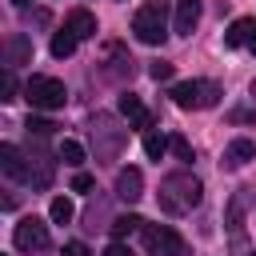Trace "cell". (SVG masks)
<instances>
[{
	"mask_svg": "<svg viewBox=\"0 0 256 256\" xmlns=\"http://www.w3.org/2000/svg\"><path fill=\"white\" fill-rule=\"evenodd\" d=\"M204 196V184L192 172H172L160 180V208L164 212H192Z\"/></svg>",
	"mask_w": 256,
	"mask_h": 256,
	"instance_id": "obj_1",
	"label": "cell"
},
{
	"mask_svg": "<svg viewBox=\"0 0 256 256\" xmlns=\"http://www.w3.org/2000/svg\"><path fill=\"white\" fill-rule=\"evenodd\" d=\"M132 32H136L140 44H164V36H168V8H164V0H148L132 16Z\"/></svg>",
	"mask_w": 256,
	"mask_h": 256,
	"instance_id": "obj_2",
	"label": "cell"
},
{
	"mask_svg": "<svg viewBox=\"0 0 256 256\" xmlns=\"http://www.w3.org/2000/svg\"><path fill=\"white\" fill-rule=\"evenodd\" d=\"M24 100H28L32 108H44V112H52V108H64V100H68V88H64L56 76H32V80L24 84Z\"/></svg>",
	"mask_w": 256,
	"mask_h": 256,
	"instance_id": "obj_3",
	"label": "cell"
},
{
	"mask_svg": "<svg viewBox=\"0 0 256 256\" xmlns=\"http://www.w3.org/2000/svg\"><path fill=\"white\" fill-rule=\"evenodd\" d=\"M92 136H96V160H100V164L116 160V156H120V144L128 140V132L112 128L108 116H96V120H92Z\"/></svg>",
	"mask_w": 256,
	"mask_h": 256,
	"instance_id": "obj_4",
	"label": "cell"
},
{
	"mask_svg": "<svg viewBox=\"0 0 256 256\" xmlns=\"http://www.w3.org/2000/svg\"><path fill=\"white\" fill-rule=\"evenodd\" d=\"M144 248H148V256H180L184 240L168 224H144Z\"/></svg>",
	"mask_w": 256,
	"mask_h": 256,
	"instance_id": "obj_5",
	"label": "cell"
},
{
	"mask_svg": "<svg viewBox=\"0 0 256 256\" xmlns=\"http://www.w3.org/2000/svg\"><path fill=\"white\" fill-rule=\"evenodd\" d=\"M12 244H16L20 252H40V248H48V224L36 220V216H24V220L12 228Z\"/></svg>",
	"mask_w": 256,
	"mask_h": 256,
	"instance_id": "obj_6",
	"label": "cell"
},
{
	"mask_svg": "<svg viewBox=\"0 0 256 256\" xmlns=\"http://www.w3.org/2000/svg\"><path fill=\"white\" fill-rule=\"evenodd\" d=\"M120 116L128 120V128H140V132H152V112L140 104V96H132V92H124L120 96Z\"/></svg>",
	"mask_w": 256,
	"mask_h": 256,
	"instance_id": "obj_7",
	"label": "cell"
},
{
	"mask_svg": "<svg viewBox=\"0 0 256 256\" xmlns=\"http://www.w3.org/2000/svg\"><path fill=\"white\" fill-rule=\"evenodd\" d=\"M200 24V0H176V16H172V32L176 36H192Z\"/></svg>",
	"mask_w": 256,
	"mask_h": 256,
	"instance_id": "obj_8",
	"label": "cell"
},
{
	"mask_svg": "<svg viewBox=\"0 0 256 256\" xmlns=\"http://www.w3.org/2000/svg\"><path fill=\"white\" fill-rule=\"evenodd\" d=\"M172 104L184 108V112L204 108V88H200V80H180V84H172Z\"/></svg>",
	"mask_w": 256,
	"mask_h": 256,
	"instance_id": "obj_9",
	"label": "cell"
},
{
	"mask_svg": "<svg viewBox=\"0 0 256 256\" xmlns=\"http://www.w3.org/2000/svg\"><path fill=\"white\" fill-rule=\"evenodd\" d=\"M116 196H120L124 204H136V200L144 196V176H140V168H120V176H116Z\"/></svg>",
	"mask_w": 256,
	"mask_h": 256,
	"instance_id": "obj_10",
	"label": "cell"
},
{
	"mask_svg": "<svg viewBox=\"0 0 256 256\" xmlns=\"http://www.w3.org/2000/svg\"><path fill=\"white\" fill-rule=\"evenodd\" d=\"M64 28H68L76 40H88V36H96V16H92L88 8H72L68 20H64Z\"/></svg>",
	"mask_w": 256,
	"mask_h": 256,
	"instance_id": "obj_11",
	"label": "cell"
},
{
	"mask_svg": "<svg viewBox=\"0 0 256 256\" xmlns=\"http://www.w3.org/2000/svg\"><path fill=\"white\" fill-rule=\"evenodd\" d=\"M0 168L12 176V180H32V172L24 168V156L16 144H0Z\"/></svg>",
	"mask_w": 256,
	"mask_h": 256,
	"instance_id": "obj_12",
	"label": "cell"
},
{
	"mask_svg": "<svg viewBox=\"0 0 256 256\" xmlns=\"http://www.w3.org/2000/svg\"><path fill=\"white\" fill-rule=\"evenodd\" d=\"M252 36H256V20H252V16H240V20L228 24L224 44H228V48H244V44H252Z\"/></svg>",
	"mask_w": 256,
	"mask_h": 256,
	"instance_id": "obj_13",
	"label": "cell"
},
{
	"mask_svg": "<svg viewBox=\"0 0 256 256\" xmlns=\"http://www.w3.org/2000/svg\"><path fill=\"white\" fill-rule=\"evenodd\" d=\"M248 160H256V144L252 140H232L228 148H224V168H240V164H248Z\"/></svg>",
	"mask_w": 256,
	"mask_h": 256,
	"instance_id": "obj_14",
	"label": "cell"
},
{
	"mask_svg": "<svg viewBox=\"0 0 256 256\" xmlns=\"http://www.w3.org/2000/svg\"><path fill=\"white\" fill-rule=\"evenodd\" d=\"M168 148H172V136H164V132H156V128L144 132V156H148V160H160Z\"/></svg>",
	"mask_w": 256,
	"mask_h": 256,
	"instance_id": "obj_15",
	"label": "cell"
},
{
	"mask_svg": "<svg viewBox=\"0 0 256 256\" xmlns=\"http://www.w3.org/2000/svg\"><path fill=\"white\" fill-rule=\"evenodd\" d=\"M56 156H60L68 168H80V164H84V144H80V140H60Z\"/></svg>",
	"mask_w": 256,
	"mask_h": 256,
	"instance_id": "obj_16",
	"label": "cell"
},
{
	"mask_svg": "<svg viewBox=\"0 0 256 256\" xmlns=\"http://www.w3.org/2000/svg\"><path fill=\"white\" fill-rule=\"evenodd\" d=\"M28 56H32V40H28V36H20V32H16V36H12V40H8V64H24V60H28Z\"/></svg>",
	"mask_w": 256,
	"mask_h": 256,
	"instance_id": "obj_17",
	"label": "cell"
},
{
	"mask_svg": "<svg viewBox=\"0 0 256 256\" xmlns=\"http://www.w3.org/2000/svg\"><path fill=\"white\" fill-rule=\"evenodd\" d=\"M72 52H76V36H72L68 28L56 32V36H52V56H56V60H68Z\"/></svg>",
	"mask_w": 256,
	"mask_h": 256,
	"instance_id": "obj_18",
	"label": "cell"
},
{
	"mask_svg": "<svg viewBox=\"0 0 256 256\" xmlns=\"http://www.w3.org/2000/svg\"><path fill=\"white\" fill-rule=\"evenodd\" d=\"M48 216H52L56 224H68V220L76 216V208H72V200H68V196H56V200L48 204Z\"/></svg>",
	"mask_w": 256,
	"mask_h": 256,
	"instance_id": "obj_19",
	"label": "cell"
},
{
	"mask_svg": "<svg viewBox=\"0 0 256 256\" xmlns=\"http://www.w3.org/2000/svg\"><path fill=\"white\" fill-rule=\"evenodd\" d=\"M136 228H144V220H140V216H116V220H112V236H116V240L132 236Z\"/></svg>",
	"mask_w": 256,
	"mask_h": 256,
	"instance_id": "obj_20",
	"label": "cell"
},
{
	"mask_svg": "<svg viewBox=\"0 0 256 256\" xmlns=\"http://www.w3.org/2000/svg\"><path fill=\"white\" fill-rule=\"evenodd\" d=\"M52 120H44V116H28V132L36 136V140H44V136H52Z\"/></svg>",
	"mask_w": 256,
	"mask_h": 256,
	"instance_id": "obj_21",
	"label": "cell"
},
{
	"mask_svg": "<svg viewBox=\"0 0 256 256\" xmlns=\"http://www.w3.org/2000/svg\"><path fill=\"white\" fill-rule=\"evenodd\" d=\"M0 100L8 104V100H16V76H12V68L4 72V80H0Z\"/></svg>",
	"mask_w": 256,
	"mask_h": 256,
	"instance_id": "obj_22",
	"label": "cell"
},
{
	"mask_svg": "<svg viewBox=\"0 0 256 256\" xmlns=\"http://www.w3.org/2000/svg\"><path fill=\"white\" fill-rule=\"evenodd\" d=\"M148 76H152V80L160 84V80H168V76H172V64H168V60H152V68H148Z\"/></svg>",
	"mask_w": 256,
	"mask_h": 256,
	"instance_id": "obj_23",
	"label": "cell"
},
{
	"mask_svg": "<svg viewBox=\"0 0 256 256\" xmlns=\"http://www.w3.org/2000/svg\"><path fill=\"white\" fill-rule=\"evenodd\" d=\"M200 88H204V108H212L220 100V84L216 80H200Z\"/></svg>",
	"mask_w": 256,
	"mask_h": 256,
	"instance_id": "obj_24",
	"label": "cell"
},
{
	"mask_svg": "<svg viewBox=\"0 0 256 256\" xmlns=\"http://www.w3.org/2000/svg\"><path fill=\"white\" fill-rule=\"evenodd\" d=\"M172 152H176L180 160H192V144H188L184 136H172Z\"/></svg>",
	"mask_w": 256,
	"mask_h": 256,
	"instance_id": "obj_25",
	"label": "cell"
},
{
	"mask_svg": "<svg viewBox=\"0 0 256 256\" xmlns=\"http://www.w3.org/2000/svg\"><path fill=\"white\" fill-rule=\"evenodd\" d=\"M88 188H92V176L88 172H76L72 176V192H88Z\"/></svg>",
	"mask_w": 256,
	"mask_h": 256,
	"instance_id": "obj_26",
	"label": "cell"
},
{
	"mask_svg": "<svg viewBox=\"0 0 256 256\" xmlns=\"http://www.w3.org/2000/svg\"><path fill=\"white\" fill-rule=\"evenodd\" d=\"M64 256H92V252H88V244H80V240H68V244H64Z\"/></svg>",
	"mask_w": 256,
	"mask_h": 256,
	"instance_id": "obj_27",
	"label": "cell"
},
{
	"mask_svg": "<svg viewBox=\"0 0 256 256\" xmlns=\"http://www.w3.org/2000/svg\"><path fill=\"white\" fill-rule=\"evenodd\" d=\"M104 256H132V248H124V244H120V240H116V244H112V248H108V252H104Z\"/></svg>",
	"mask_w": 256,
	"mask_h": 256,
	"instance_id": "obj_28",
	"label": "cell"
},
{
	"mask_svg": "<svg viewBox=\"0 0 256 256\" xmlns=\"http://www.w3.org/2000/svg\"><path fill=\"white\" fill-rule=\"evenodd\" d=\"M12 4H16V8H28V0H12Z\"/></svg>",
	"mask_w": 256,
	"mask_h": 256,
	"instance_id": "obj_29",
	"label": "cell"
},
{
	"mask_svg": "<svg viewBox=\"0 0 256 256\" xmlns=\"http://www.w3.org/2000/svg\"><path fill=\"white\" fill-rule=\"evenodd\" d=\"M248 48H252V52H256V36H252V44H248Z\"/></svg>",
	"mask_w": 256,
	"mask_h": 256,
	"instance_id": "obj_30",
	"label": "cell"
}]
</instances>
